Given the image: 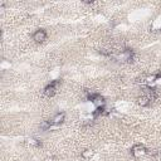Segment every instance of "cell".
<instances>
[{"label": "cell", "mask_w": 161, "mask_h": 161, "mask_svg": "<svg viewBox=\"0 0 161 161\" xmlns=\"http://www.w3.org/2000/svg\"><path fill=\"white\" fill-rule=\"evenodd\" d=\"M94 150H92V148H87V150H84V151H82V157L84 158V160H91L93 156H94Z\"/></svg>", "instance_id": "7"}, {"label": "cell", "mask_w": 161, "mask_h": 161, "mask_svg": "<svg viewBox=\"0 0 161 161\" xmlns=\"http://www.w3.org/2000/svg\"><path fill=\"white\" fill-rule=\"evenodd\" d=\"M43 161H55V158H54V157H52V156H49V157H45Z\"/></svg>", "instance_id": "9"}, {"label": "cell", "mask_w": 161, "mask_h": 161, "mask_svg": "<svg viewBox=\"0 0 161 161\" xmlns=\"http://www.w3.org/2000/svg\"><path fill=\"white\" fill-rule=\"evenodd\" d=\"M116 59L118 62H131L133 59V52L131 49H125L121 50V53H118L116 55Z\"/></svg>", "instance_id": "3"}, {"label": "cell", "mask_w": 161, "mask_h": 161, "mask_svg": "<svg viewBox=\"0 0 161 161\" xmlns=\"http://www.w3.org/2000/svg\"><path fill=\"white\" fill-rule=\"evenodd\" d=\"M137 103H138V106H141V107H147L150 103H151V101H150V98L147 97V96H141V97H138L137 98Z\"/></svg>", "instance_id": "6"}, {"label": "cell", "mask_w": 161, "mask_h": 161, "mask_svg": "<svg viewBox=\"0 0 161 161\" xmlns=\"http://www.w3.org/2000/svg\"><path fill=\"white\" fill-rule=\"evenodd\" d=\"M104 113V106H102V107H96V109L93 111V117L94 118H98L99 116H102Z\"/></svg>", "instance_id": "8"}, {"label": "cell", "mask_w": 161, "mask_h": 161, "mask_svg": "<svg viewBox=\"0 0 161 161\" xmlns=\"http://www.w3.org/2000/svg\"><path fill=\"white\" fill-rule=\"evenodd\" d=\"M158 80H160V75H157V74H151V75H148V77L145 78L146 86H147V87H151V88H152V86H155Z\"/></svg>", "instance_id": "5"}, {"label": "cell", "mask_w": 161, "mask_h": 161, "mask_svg": "<svg viewBox=\"0 0 161 161\" xmlns=\"http://www.w3.org/2000/svg\"><path fill=\"white\" fill-rule=\"evenodd\" d=\"M59 83H60V80H59V79H55V80L50 82L48 86H45V88H44V91H43L44 96L48 97V98L54 97V94L57 93V87H58Z\"/></svg>", "instance_id": "1"}, {"label": "cell", "mask_w": 161, "mask_h": 161, "mask_svg": "<svg viewBox=\"0 0 161 161\" xmlns=\"http://www.w3.org/2000/svg\"><path fill=\"white\" fill-rule=\"evenodd\" d=\"M33 40L36 43H43L47 40V31L44 29H38L33 34Z\"/></svg>", "instance_id": "4"}, {"label": "cell", "mask_w": 161, "mask_h": 161, "mask_svg": "<svg viewBox=\"0 0 161 161\" xmlns=\"http://www.w3.org/2000/svg\"><path fill=\"white\" fill-rule=\"evenodd\" d=\"M131 153H132L133 157L140 158V157H143V156L147 153V148H146L143 145L137 143V145L132 146V148H131Z\"/></svg>", "instance_id": "2"}]
</instances>
